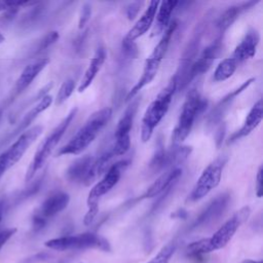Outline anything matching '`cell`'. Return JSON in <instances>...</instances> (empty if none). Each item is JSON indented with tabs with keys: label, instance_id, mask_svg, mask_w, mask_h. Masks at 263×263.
Wrapping results in <instances>:
<instances>
[{
	"label": "cell",
	"instance_id": "cell-29",
	"mask_svg": "<svg viewBox=\"0 0 263 263\" xmlns=\"http://www.w3.org/2000/svg\"><path fill=\"white\" fill-rule=\"evenodd\" d=\"M176 248L177 247L175 242L167 243L157 253V255H155L151 260L146 263H170V260L173 257Z\"/></svg>",
	"mask_w": 263,
	"mask_h": 263
},
{
	"label": "cell",
	"instance_id": "cell-10",
	"mask_svg": "<svg viewBox=\"0 0 263 263\" xmlns=\"http://www.w3.org/2000/svg\"><path fill=\"white\" fill-rule=\"evenodd\" d=\"M138 104L139 100L133 101L117 123L114 134V143L110 146L114 156L125 154L130 147V129L138 109Z\"/></svg>",
	"mask_w": 263,
	"mask_h": 263
},
{
	"label": "cell",
	"instance_id": "cell-9",
	"mask_svg": "<svg viewBox=\"0 0 263 263\" xmlns=\"http://www.w3.org/2000/svg\"><path fill=\"white\" fill-rule=\"evenodd\" d=\"M251 214V209L246 205L228 219L211 237H208L210 252L224 248L233 237L239 226L246 222Z\"/></svg>",
	"mask_w": 263,
	"mask_h": 263
},
{
	"label": "cell",
	"instance_id": "cell-22",
	"mask_svg": "<svg viewBox=\"0 0 263 263\" xmlns=\"http://www.w3.org/2000/svg\"><path fill=\"white\" fill-rule=\"evenodd\" d=\"M93 157L90 155H84L76 159L66 171V178L72 183L86 185Z\"/></svg>",
	"mask_w": 263,
	"mask_h": 263
},
{
	"label": "cell",
	"instance_id": "cell-3",
	"mask_svg": "<svg viewBox=\"0 0 263 263\" xmlns=\"http://www.w3.org/2000/svg\"><path fill=\"white\" fill-rule=\"evenodd\" d=\"M208 106V100L202 98L197 88L190 89L182 106L178 122L173 132V144L179 145L190 134L197 117Z\"/></svg>",
	"mask_w": 263,
	"mask_h": 263
},
{
	"label": "cell",
	"instance_id": "cell-23",
	"mask_svg": "<svg viewBox=\"0 0 263 263\" xmlns=\"http://www.w3.org/2000/svg\"><path fill=\"white\" fill-rule=\"evenodd\" d=\"M106 60V50L103 46H100L97 48L93 57L91 58L88 67L86 68L84 75L81 79V82L78 86V91L82 92L84 91L93 81L96 78L98 72L101 70L103 64L105 63Z\"/></svg>",
	"mask_w": 263,
	"mask_h": 263
},
{
	"label": "cell",
	"instance_id": "cell-6",
	"mask_svg": "<svg viewBox=\"0 0 263 263\" xmlns=\"http://www.w3.org/2000/svg\"><path fill=\"white\" fill-rule=\"evenodd\" d=\"M77 112L76 108H73L68 115H66V117L53 128V130L47 136V138L43 141V143L39 146L38 150L36 151L34 158L27 171L26 174V182H29L33 179V177L35 176V174L43 166V164L45 163V161L47 160V158L49 157V155L52 153V151L54 150V148L57 147V145L59 144L60 140L62 139V137L64 136V134L66 133V130L68 129L70 123L72 122L73 118L75 117Z\"/></svg>",
	"mask_w": 263,
	"mask_h": 263
},
{
	"label": "cell",
	"instance_id": "cell-38",
	"mask_svg": "<svg viewBox=\"0 0 263 263\" xmlns=\"http://www.w3.org/2000/svg\"><path fill=\"white\" fill-rule=\"evenodd\" d=\"M262 192H263V189H262V166H260L257 172V176H256V195H257V197H261Z\"/></svg>",
	"mask_w": 263,
	"mask_h": 263
},
{
	"label": "cell",
	"instance_id": "cell-33",
	"mask_svg": "<svg viewBox=\"0 0 263 263\" xmlns=\"http://www.w3.org/2000/svg\"><path fill=\"white\" fill-rule=\"evenodd\" d=\"M43 11V7L42 5H39L38 3L36 4V6H34L24 17H23V24L24 25H29L34 23L36 20L39 18V16L41 15Z\"/></svg>",
	"mask_w": 263,
	"mask_h": 263
},
{
	"label": "cell",
	"instance_id": "cell-17",
	"mask_svg": "<svg viewBox=\"0 0 263 263\" xmlns=\"http://www.w3.org/2000/svg\"><path fill=\"white\" fill-rule=\"evenodd\" d=\"M159 5V1H151L142 14V16L137 21L134 27L127 32L125 37L123 38L126 41H135L137 38L144 35L152 26L153 21L155 18L157 8Z\"/></svg>",
	"mask_w": 263,
	"mask_h": 263
},
{
	"label": "cell",
	"instance_id": "cell-27",
	"mask_svg": "<svg viewBox=\"0 0 263 263\" xmlns=\"http://www.w3.org/2000/svg\"><path fill=\"white\" fill-rule=\"evenodd\" d=\"M237 65L238 64L231 57L224 59L222 62L219 63V65L217 66L214 72V77H213L214 80L219 82V81H224L230 78L234 74L237 68Z\"/></svg>",
	"mask_w": 263,
	"mask_h": 263
},
{
	"label": "cell",
	"instance_id": "cell-1",
	"mask_svg": "<svg viewBox=\"0 0 263 263\" xmlns=\"http://www.w3.org/2000/svg\"><path fill=\"white\" fill-rule=\"evenodd\" d=\"M111 116L112 109L109 107L93 112L70 141L59 150L57 155H77L81 153L95 141L101 130L108 124Z\"/></svg>",
	"mask_w": 263,
	"mask_h": 263
},
{
	"label": "cell",
	"instance_id": "cell-20",
	"mask_svg": "<svg viewBox=\"0 0 263 263\" xmlns=\"http://www.w3.org/2000/svg\"><path fill=\"white\" fill-rule=\"evenodd\" d=\"M48 63H49V60L47 58H41L28 64L24 68V70L22 71L21 75L18 76L15 82V86H14L15 92L20 93L23 90H25L33 82V80L39 75V73L47 66Z\"/></svg>",
	"mask_w": 263,
	"mask_h": 263
},
{
	"label": "cell",
	"instance_id": "cell-40",
	"mask_svg": "<svg viewBox=\"0 0 263 263\" xmlns=\"http://www.w3.org/2000/svg\"><path fill=\"white\" fill-rule=\"evenodd\" d=\"M187 217V212L183 209L178 210L177 212L172 214V218H180V219H185Z\"/></svg>",
	"mask_w": 263,
	"mask_h": 263
},
{
	"label": "cell",
	"instance_id": "cell-30",
	"mask_svg": "<svg viewBox=\"0 0 263 263\" xmlns=\"http://www.w3.org/2000/svg\"><path fill=\"white\" fill-rule=\"evenodd\" d=\"M74 88H75V81L73 79H67L66 81H64L57 93L55 104L61 105L65 101H67L69 97L72 95Z\"/></svg>",
	"mask_w": 263,
	"mask_h": 263
},
{
	"label": "cell",
	"instance_id": "cell-21",
	"mask_svg": "<svg viewBox=\"0 0 263 263\" xmlns=\"http://www.w3.org/2000/svg\"><path fill=\"white\" fill-rule=\"evenodd\" d=\"M262 116H263V104H262V100L260 99L258 100V102L255 103V105L250 110L249 114L245 119L242 126L237 132L231 135V137L229 138V143H233L238 139L250 135L253 132V129H255L259 125V123L262 120Z\"/></svg>",
	"mask_w": 263,
	"mask_h": 263
},
{
	"label": "cell",
	"instance_id": "cell-26",
	"mask_svg": "<svg viewBox=\"0 0 263 263\" xmlns=\"http://www.w3.org/2000/svg\"><path fill=\"white\" fill-rule=\"evenodd\" d=\"M171 164V158L168 151L164 150L163 145L159 141L157 148L154 152V155L151 158V161L149 163V168L152 173H158L160 171H163L165 168H172Z\"/></svg>",
	"mask_w": 263,
	"mask_h": 263
},
{
	"label": "cell",
	"instance_id": "cell-11",
	"mask_svg": "<svg viewBox=\"0 0 263 263\" xmlns=\"http://www.w3.org/2000/svg\"><path fill=\"white\" fill-rule=\"evenodd\" d=\"M230 199H231V196L228 192L218 195L199 214V216L192 222V224L188 229L189 230L197 229L217 221L221 216H223V214L227 210Z\"/></svg>",
	"mask_w": 263,
	"mask_h": 263
},
{
	"label": "cell",
	"instance_id": "cell-12",
	"mask_svg": "<svg viewBox=\"0 0 263 263\" xmlns=\"http://www.w3.org/2000/svg\"><path fill=\"white\" fill-rule=\"evenodd\" d=\"M42 130H43V127L40 125H36L25 130L18 136L16 141L8 149L4 151L9 168L12 165H14L23 157V155L28 150V148L42 134Z\"/></svg>",
	"mask_w": 263,
	"mask_h": 263
},
{
	"label": "cell",
	"instance_id": "cell-16",
	"mask_svg": "<svg viewBox=\"0 0 263 263\" xmlns=\"http://www.w3.org/2000/svg\"><path fill=\"white\" fill-rule=\"evenodd\" d=\"M181 175H182V170L180 167H172L166 170L147 189L143 197L152 198L162 194L165 191L171 190L176 184V182L178 181V179L181 177Z\"/></svg>",
	"mask_w": 263,
	"mask_h": 263
},
{
	"label": "cell",
	"instance_id": "cell-32",
	"mask_svg": "<svg viewBox=\"0 0 263 263\" xmlns=\"http://www.w3.org/2000/svg\"><path fill=\"white\" fill-rule=\"evenodd\" d=\"M18 8L16 6H11L9 8H7L6 10H4V12L0 15V26L4 27L9 25L16 16L17 12H18Z\"/></svg>",
	"mask_w": 263,
	"mask_h": 263
},
{
	"label": "cell",
	"instance_id": "cell-35",
	"mask_svg": "<svg viewBox=\"0 0 263 263\" xmlns=\"http://www.w3.org/2000/svg\"><path fill=\"white\" fill-rule=\"evenodd\" d=\"M122 50L127 58H136L138 55V47L133 41L122 40Z\"/></svg>",
	"mask_w": 263,
	"mask_h": 263
},
{
	"label": "cell",
	"instance_id": "cell-7",
	"mask_svg": "<svg viewBox=\"0 0 263 263\" xmlns=\"http://www.w3.org/2000/svg\"><path fill=\"white\" fill-rule=\"evenodd\" d=\"M45 247L55 251L98 249L109 252L111 250L108 240L96 233L84 232L76 235H66L45 241Z\"/></svg>",
	"mask_w": 263,
	"mask_h": 263
},
{
	"label": "cell",
	"instance_id": "cell-4",
	"mask_svg": "<svg viewBox=\"0 0 263 263\" xmlns=\"http://www.w3.org/2000/svg\"><path fill=\"white\" fill-rule=\"evenodd\" d=\"M177 27H178V22L173 21L168 25L167 29L163 32L161 39L159 40L157 45L154 47L151 54L147 58L140 79L134 85V87L127 92L126 98H125L126 102L134 99L143 87H145L147 84H149L154 79V77L156 76L157 71L159 69L160 63L166 53L168 44L171 42V39H172Z\"/></svg>",
	"mask_w": 263,
	"mask_h": 263
},
{
	"label": "cell",
	"instance_id": "cell-28",
	"mask_svg": "<svg viewBox=\"0 0 263 263\" xmlns=\"http://www.w3.org/2000/svg\"><path fill=\"white\" fill-rule=\"evenodd\" d=\"M211 253L208 246V238H202L189 243L186 248V255L192 259H200L201 256Z\"/></svg>",
	"mask_w": 263,
	"mask_h": 263
},
{
	"label": "cell",
	"instance_id": "cell-44",
	"mask_svg": "<svg viewBox=\"0 0 263 263\" xmlns=\"http://www.w3.org/2000/svg\"><path fill=\"white\" fill-rule=\"evenodd\" d=\"M1 118H2V109L0 108V120H1Z\"/></svg>",
	"mask_w": 263,
	"mask_h": 263
},
{
	"label": "cell",
	"instance_id": "cell-2",
	"mask_svg": "<svg viewBox=\"0 0 263 263\" xmlns=\"http://www.w3.org/2000/svg\"><path fill=\"white\" fill-rule=\"evenodd\" d=\"M176 90L177 81L176 77L173 76L166 86L161 89V91L156 96V98L150 103V105L146 109L141 126V139L144 143L150 140L155 127L159 124V122L167 113Z\"/></svg>",
	"mask_w": 263,
	"mask_h": 263
},
{
	"label": "cell",
	"instance_id": "cell-41",
	"mask_svg": "<svg viewBox=\"0 0 263 263\" xmlns=\"http://www.w3.org/2000/svg\"><path fill=\"white\" fill-rule=\"evenodd\" d=\"M3 215H4V202L0 200V223L2 221Z\"/></svg>",
	"mask_w": 263,
	"mask_h": 263
},
{
	"label": "cell",
	"instance_id": "cell-34",
	"mask_svg": "<svg viewBox=\"0 0 263 263\" xmlns=\"http://www.w3.org/2000/svg\"><path fill=\"white\" fill-rule=\"evenodd\" d=\"M91 15V6L88 3H85L80 11V16H79V22H78V28L82 29L87 22L89 21Z\"/></svg>",
	"mask_w": 263,
	"mask_h": 263
},
{
	"label": "cell",
	"instance_id": "cell-25",
	"mask_svg": "<svg viewBox=\"0 0 263 263\" xmlns=\"http://www.w3.org/2000/svg\"><path fill=\"white\" fill-rule=\"evenodd\" d=\"M178 4H179L178 1H172V0L159 2L158 8H157L158 12L156 15V23L152 30L151 36H155L160 33H163L167 29L170 25L172 12L175 10Z\"/></svg>",
	"mask_w": 263,
	"mask_h": 263
},
{
	"label": "cell",
	"instance_id": "cell-13",
	"mask_svg": "<svg viewBox=\"0 0 263 263\" xmlns=\"http://www.w3.org/2000/svg\"><path fill=\"white\" fill-rule=\"evenodd\" d=\"M222 48H223L222 38H218L212 44H210L209 46H206L202 50L200 55L193 62L191 68H190V70L188 72L187 80H186L187 81V85L194 78H196L197 76L203 74L204 72H206L211 68V66L214 63V61L220 54Z\"/></svg>",
	"mask_w": 263,
	"mask_h": 263
},
{
	"label": "cell",
	"instance_id": "cell-18",
	"mask_svg": "<svg viewBox=\"0 0 263 263\" xmlns=\"http://www.w3.org/2000/svg\"><path fill=\"white\" fill-rule=\"evenodd\" d=\"M260 41L259 33L251 29L247 32L242 40L239 42V44L235 47L234 51L231 54V58L237 63L240 64L251 58H253L256 53L257 46Z\"/></svg>",
	"mask_w": 263,
	"mask_h": 263
},
{
	"label": "cell",
	"instance_id": "cell-42",
	"mask_svg": "<svg viewBox=\"0 0 263 263\" xmlns=\"http://www.w3.org/2000/svg\"><path fill=\"white\" fill-rule=\"evenodd\" d=\"M241 263H262V261H261V260H259V261H254V260H245V261H242Z\"/></svg>",
	"mask_w": 263,
	"mask_h": 263
},
{
	"label": "cell",
	"instance_id": "cell-39",
	"mask_svg": "<svg viewBox=\"0 0 263 263\" xmlns=\"http://www.w3.org/2000/svg\"><path fill=\"white\" fill-rule=\"evenodd\" d=\"M8 164H7V159H6V155L4 152H2L0 154V178L4 175V173L8 170Z\"/></svg>",
	"mask_w": 263,
	"mask_h": 263
},
{
	"label": "cell",
	"instance_id": "cell-14",
	"mask_svg": "<svg viewBox=\"0 0 263 263\" xmlns=\"http://www.w3.org/2000/svg\"><path fill=\"white\" fill-rule=\"evenodd\" d=\"M70 201V196L64 191H58L50 194L33 215L47 224V221L64 211Z\"/></svg>",
	"mask_w": 263,
	"mask_h": 263
},
{
	"label": "cell",
	"instance_id": "cell-19",
	"mask_svg": "<svg viewBox=\"0 0 263 263\" xmlns=\"http://www.w3.org/2000/svg\"><path fill=\"white\" fill-rule=\"evenodd\" d=\"M52 103V97L49 95L44 96L42 99H40L38 101V103L30 110L26 113V115L23 117V119L21 120V122L18 123V125L14 128V130L12 133L9 134V136L6 138L5 142H9L11 139H13L16 136H20L22 133H24L25 130H27L28 126L34 121V119L43 111H45Z\"/></svg>",
	"mask_w": 263,
	"mask_h": 263
},
{
	"label": "cell",
	"instance_id": "cell-36",
	"mask_svg": "<svg viewBox=\"0 0 263 263\" xmlns=\"http://www.w3.org/2000/svg\"><path fill=\"white\" fill-rule=\"evenodd\" d=\"M16 232L15 228H6L0 231V250L9 240V238Z\"/></svg>",
	"mask_w": 263,
	"mask_h": 263
},
{
	"label": "cell",
	"instance_id": "cell-15",
	"mask_svg": "<svg viewBox=\"0 0 263 263\" xmlns=\"http://www.w3.org/2000/svg\"><path fill=\"white\" fill-rule=\"evenodd\" d=\"M255 81V78H250L247 81H245L242 84L239 85V87L235 88L234 90L230 91L229 93H227L225 97H223L218 103L217 105L213 108V110L210 112L209 116H208V123L209 125H215L218 122L221 121V119L224 117L225 113L229 110L231 104L233 103V101L235 100V98L240 95L243 90H246L251 84L252 82Z\"/></svg>",
	"mask_w": 263,
	"mask_h": 263
},
{
	"label": "cell",
	"instance_id": "cell-37",
	"mask_svg": "<svg viewBox=\"0 0 263 263\" xmlns=\"http://www.w3.org/2000/svg\"><path fill=\"white\" fill-rule=\"evenodd\" d=\"M141 4L142 3H140V2H134V3L128 5V7L126 9V15H127L128 20H133L137 15V13L140 10Z\"/></svg>",
	"mask_w": 263,
	"mask_h": 263
},
{
	"label": "cell",
	"instance_id": "cell-24",
	"mask_svg": "<svg viewBox=\"0 0 263 263\" xmlns=\"http://www.w3.org/2000/svg\"><path fill=\"white\" fill-rule=\"evenodd\" d=\"M257 3L258 1H247V2H241L228 7L218 18L216 23L217 28L220 30V32L226 31L245 10L251 8Z\"/></svg>",
	"mask_w": 263,
	"mask_h": 263
},
{
	"label": "cell",
	"instance_id": "cell-43",
	"mask_svg": "<svg viewBox=\"0 0 263 263\" xmlns=\"http://www.w3.org/2000/svg\"><path fill=\"white\" fill-rule=\"evenodd\" d=\"M3 41H4V37H3V35L0 33V43L3 42Z\"/></svg>",
	"mask_w": 263,
	"mask_h": 263
},
{
	"label": "cell",
	"instance_id": "cell-5",
	"mask_svg": "<svg viewBox=\"0 0 263 263\" xmlns=\"http://www.w3.org/2000/svg\"><path fill=\"white\" fill-rule=\"evenodd\" d=\"M129 164V160L123 159L115 162L104 174L103 178L96 183V185L90 189L87 196V213L84 216L83 222L85 225H90L95 220L99 212V200L102 196L108 193L120 180L123 172Z\"/></svg>",
	"mask_w": 263,
	"mask_h": 263
},
{
	"label": "cell",
	"instance_id": "cell-8",
	"mask_svg": "<svg viewBox=\"0 0 263 263\" xmlns=\"http://www.w3.org/2000/svg\"><path fill=\"white\" fill-rule=\"evenodd\" d=\"M227 161V157L220 156L212 161L201 173L193 186L190 194L188 195V201H197L206 196L214 188H216L222 178V172Z\"/></svg>",
	"mask_w": 263,
	"mask_h": 263
},
{
	"label": "cell",
	"instance_id": "cell-31",
	"mask_svg": "<svg viewBox=\"0 0 263 263\" xmlns=\"http://www.w3.org/2000/svg\"><path fill=\"white\" fill-rule=\"evenodd\" d=\"M59 33L57 31H51L48 32L45 36H43V38L40 40L38 47H37V52L42 51L44 49H46L47 47H49L50 45H52L53 43H55L59 39Z\"/></svg>",
	"mask_w": 263,
	"mask_h": 263
}]
</instances>
